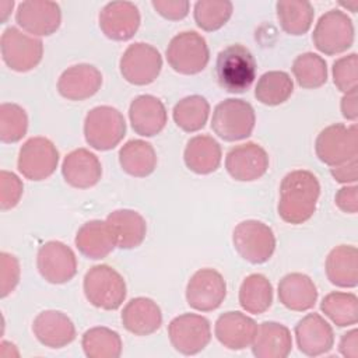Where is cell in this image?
Returning a JSON list of instances; mask_svg holds the SVG:
<instances>
[{"instance_id":"cell-1","label":"cell","mask_w":358,"mask_h":358,"mask_svg":"<svg viewBox=\"0 0 358 358\" xmlns=\"http://www.w3.org/2000/svg\"><path fill=\"white\" fill-rule=\"evenodd\" d=\"M320 185L317 178L305 169L287 173L280 185L278 215L288 224H303L316 211Z\"/></svg>"},{"instance_id":"cell-2","label":"cell","mask_w":358,"mask_h":358,"mask_svg":"<svg viewBox=\"0 0 358 358\" xmlns=\"http://www.w3.org/2000/svg\"><path fill=\"white\" fill-rule=\"evenodd\" d=\"M256 70L255 56L241 43L224 48L215 60L217 83L231 94L245 92L255 81Z\"/></svg>"},{"instance_id":"cell-3","label":"cell","mask_w":358,"mask_h":358,"mask_svg":"<svg viewBox=\"0 0 358 358\" xmlns=\"http://www.w3.org/2000/svg\"><path fill=\"white\" fill-rule=\"evenodd\" d=\"M84 295L95 308L116 310L126 299V281L108 264L91 267L84 275Z\"/></svg>"},{"instance_id":"cell-4","label":"cell","mask_w":358,"mask_h":358,"mask_svg":"<svg viewBox=\"0 0 358 358\" xmlns=\"http://www.w3.org/2000/svg\"><path fill=\"white\" fill-rule=\"evenodd\" d=\"M256 123L253 106L243 101L229 98L220 102L213 112L211 129L225 141H239L248 138Z\"/></svg>"},{"instance_id":"cell-5","label":"cell","mask_w":358,"mask_h":358,"mask_svg":"<svg viewBox=\"0 0 358 358\" xmlns=\"http://www.w3.org/2000/svg\"><path fill=\"white\" fill-rule=\"evenodd\" d=\"M126 134L123 115L112 106L92 108L84 120V137L90 147L98 151L115 148Z\"/></svg>"},{"instance_id":"cell-6","label":"cell","mask_w":358,"mask_h":358,"mask_svg":"<svg viewBox=\"0 0 358 358\" xmlns=\"http://www.w3.org/2000/svg\"><path fill=\"white\" fill-rule=\"evenodd\" d=\"M168 64L179 74H197L210 60L206 39L196 31H183L175 35L166 48Z\"/></svg>"},{"instance_id":"cell-7","label":"cell","mask_w":358,"mask_h":358,"mask_svg":"<svg viewBox=\"0 0 358 358\" xmlns=\"http://www.w3.org/2000/svg\"><path fill=\"white\" fill-rule=\"evenodd\" d=\"M232 242L239 256L252 264L266 263L275 250L273 229L257 220L239 222L234 229Z\"/></svg>"},{"instance_id":"cell-8","label":"cell","mask_w":358,"mask_h":358,"mask_svg":"<svg viewBox=\"0 0 358 358\" xmlns=\"http://www.w3.org/2000/svg\"><path fill=\"white\" fill-rule=\"evenodd\" d=\"M354 32V24L344 11L329 10L316 22L312 41L319 52L331 56L352 46Z\"/></svg>"},{"instance_id":"cell-9","label":"cell","mask_w":358,"mask_h":358,"mask_svg":"<svg viewBox=\"0 0 358 358\" xmlns=\"http://www.w3.org/2000/svg\"><path fill=\"white\" fill-rule=\"evenodd\" d=\"M1 57L14 71L25 73L35 69L43 56V43L17 27H8L0 39Z\"/></svg>"},{"instance_id":"cell-10","label":"cell","mask_w":358,"mask_h":358,"mask_svg":"<svg viewBox=\"0 0 358 358\" xmlns=\"http://www.w3.org/2000/svg\"><path fill=\"white\" fill-rule=\"evenodd\" d=\"M315 151L317 158L329 166H336L358 157L357 126L334 123L324 127L316 137Z\"/></svg>"},{"instance_id":"cell-11","label":"cell","mask_w":358,"mask_h":358,"mask_svg":"<svg viewBox=\"0 0 358 358\" xmlns=\"http://www.w3.org/2000/svg\"><path fill=\"white\" fill-rule=\"evenodd\" d=\"M59 151L46 137L28 138L18 152L17 166L20 173L29 180H43L57 168Z\"/></svg>"},{"instance_id":"cell-12","label":"cell","mask_w":358,"mask_h":358,"mask_svg":"<svg viewBox=\"0 0 358 358\" xmlns=\"http://www.w3.org/2000/svg\"><path fill=\"white\" fill-rule=\"evenodd\" d=\"M168 336L172 347L183 355H194L203 351L211 340L208 319L196 313H183L171 320Z\"/></svg>"},{"instance_id":"cell-13","label":"cell","mask_w":358,"mask_h":358,"mask_svg":"<svg viewBox=\"0 0 358 358\" xmlns=\"http://www.w3.org/2000/svg\"><path fill=\"white\" fill-rule=\"evenodd\" d=\"M119 67L127 83L134 85H148L159 76L162 57L154 46L144 42H136L127 46L123 52Z\"/></svg>"},{"instance_id":"cell-14","label":"cell","mask_w":358,"mask_h":358,"mask_svg":"<svg viewBox=\"0 0 358 358\" xmlns=\"http://www.w3.org/2000/svg\"><path fill=\"white\" fill-rule=\"evenodd\" d=\"M227 296V282L214 268H200L189 280L186 301L190 308L200 312L217 309Z\"/></svg>"},{"instance_id":"cell-15","label":"cell","mask_w":358,"mask_h":358,"mask_svg":"<svg viewBox=\"0 0 358 358\" xmlns=\"http://www.w3.org/2000/svg\"><path fill=\"white\" fill-rule=\"evenodd\" d=\"M36 267L42 278L50 284H64L77 273L74 252L59 241L43 243L36 255Z\"/></svg>"},{"instance_id":"cell-16","label":"cell","mask_w":358,"mask_h":358,"mask_svg":"<svg viewBox=\"0 0 358 358\" xmlns=\"http://www.w3.org/2000/svg\"><path fill=\"white\" fill-rule=\"evenodd\" d=\"M15 21L32 36H49L59 29L62 11L55 1L28 0L18 4Z\"/></svg>"},{"instance_id":"cell-17","label":"cell","mask_w":358,"mask_h":358,"mask_svg":"<svg viewBox=\"0 0 358 358\" xmlns=\"http://www.w3.org/2000/svg\"><path fill=\"white\" fill-rule=\"evenodd\" d=\"M268 155L256 143H245L231 148L225 157L229 176L239 182H252L262 178L268 169Z\"/></svg>"},{"instance_id":"cell-18","label":"cell","mask_w":358,"mask_h":358,"mask_svg":"<svg viewBox=\"0 0 358 358\" xmlns=\"http://www.w3.org/2000/svg\"><path fill=\"white\" fill-rule=\"evenodd\" d=\"M137 6L130 1H110L99 13V28L112 41H129L140 27Z\"/></svg>"},{"instance_id":"cell-19","label":"cell","mask_w":358,"mask_h":358,"mask_svg":"<svg viewBox=\"0 0 358 358\" xmlns=\"http://www.w3.org/2000/svg\"><path fill=\"white\" fill-rule=\"evenodd\" d=\"M295 338L299 351L308 357L323 355L334 344L333 329L319 313H309L296 323Z\"/></svg>"},{"instance_id":"cell-20","label":"cell","mask_w":358,"mask_h":358,"mask_svg":"<svg viewBox=\"0 0 358 358\" xmlns=\"http://www.w3.org/2000/svg\"><path fill=\"white\" fill-rule=\"evenodd\" d=\"M102 85L101 71L87 63L66 69L57 80L59 94L70 101H84L95 95Z\"/></svg>"},{"instance_id":"cell-21","label":"cell","mask_w":358,"mask_h":358,"mask_svg":"<svg viewBox=\"0 0 358 358\" xmlns=\"http://www.w3.org/2000/svg\"><path fill=\"white\" fill-rule=\"evenodd\" d=\"M257 331L256 322L242 312L231 310L222 313L214 326L217 340L229 350H245L250 347Z\"/></svg>"},{"instance_id":"cell-22","label":"cell","mask_w":358,"mask_h":358,"mask_svg":"<svg viewBox=\"0 0 358 358\" xmlns=\"http://www.w3.org/2000/svg\"><path fill=\"white\" fill-rule=\"evenodd\" d=\"M62 175L71 187L88 189L99 182L102 165L94 152L87 148H77L64 157Z\"/></svg>"},{"instance_id":"cell-23","label":"cell","mask_w":358,"mask_h":358,"mask_svg":"<svg viewBox=\"0 0 358 358\" xmlns=\"http://www.w3.org/2000/svg\"><path fill=\"white\" fill-rule=\"evenodd\" d=\"M36 340L49 348H62L76 338V327L71 319L60 310H43L32 322Z\"/></svg>"},{"instance_id":"cell-24","label":"cell","mask_w":358,"mask_h":358,"mask_svg":"<svg viewBox=\"0 0 358 358\" xmlns=\"http://www.w3.org/2000/svg\"><path fill=\"white\" fill-rule=\"evenodd\" d=\"M129 119L133 130L144 137L161 133L166 124L168 115L164 103L154 95L136 96L129 108Z\"/></svg>"},{"instance_id":"cell-25","label":"cell","mask_w":358,"mask_h":358,"mask_svg":"<svg viewBox=\"0 0 358 358\" xmlns=\"http://www.w3.org/2000/svg\"><path fill=\"white\" fill-rule=\"evenodd\" d=\"M123 327L134 336H150L162 324V312L155 301L145 296L130 299L122 310Z\"/></svg>"},{"instance_id":"cell-26","label":"cell","mask_w":358,"mask_h":358,"mask_svg":"<svg viewBox=\"0 0 358 358\" xmlns=\"http://www.w3.org/2000/svg\"><path fill=\"white\" fill-rule=\"evenodd\" d=\"M278 299L289 310L305 312L315 306L317 289L309 275L289 273L278 282Z\"/></svg>"},{"instance_id":"cell-27","label":"cell","mask_w":358,"mask_h":358,"mask_svg":"<svg viewBox=\"0 0 358 358\" xmlns=\"http://www.w3.org/2000/svg\"><path fill=\"white\" fill-rule=\"evenodd\" d=\"M292 350V337L287 326L277 322H263L257 326L252 352L257 358H285Z\"/></svg>"},{"instance_id":"cell-28","label":"cell","mask_w":358,"mask_h":358,"mask_svg":"<svg viewBox=\"0 0 358 358\" xmlns=\"http://www.w3.org/2000/svg\"><path fill=\"white\" fill-rule=\"evenodd\" d=\"M105 221L113 234L117 248L133 249L143 243L147 234V222L137 211L129 208L115 210Z\"/></svg>"},{"instance_id":"cell-29","label":"cell","mask_w":358,"mask_h":358,"mask_svg":"<svg viewBox=\"0 0 358 358\" xmlns=\"http://www.w3.org/2000/svg\"><path fill=\"white\" fill-rule=\"evenodd\" d=\"M74 242L80 253L92 260L106 257L116 248L108 222L101 220H91L83 224L77 231Z\"/></svg>"},{"instance_id":"cell-30","label":"cell","mask_w":358,"mask_h":358,"mask_svg":"<svg viewBox=\"0 0 358 358\" xmlns=\"http://www.w3.org/2000/svg\"><path fill=\"white\" fill-rule=\"evenodd\" d=\"M326 275L340 288H354L358 284V249L352 245H338L326 257Z\"/></svg>"},{"instance_id":"cell-31","label":"cell","mask_w":358,"mask_h":358,"mask_svg":"<svg viewBox=\"0 0 358 358\" xmlns=\"http://www.w3.org/2000/svg\"><path fill=\"white\" fill-rule=\"evenodd\" d=\"M221 145L211 136L192 137L183 152L186 166L199 175H207L218 169L221 164Z\"/></svg>"},{"instance_id":"cell-32","label":"cell","mask_w":358,"mask_h":358,"mask_svg":"<svg viewBox=\"0 0 358 358\" xmlns=\"http://www.w3.org/2000/svg\"><path fill=\"white\" fill-rule=\"evenodd\" d=\"M119 164L127 175L145 178L157 168V154L148 141L129 140L119 150Z\"/></svg>"},{"instance_id":"cell-33","label":"cell","mask_w":358,"mask_h":358,"mask_svg":"<svg viewBox=\"0 0 358 358\" xmlns=\"http://www.w3.org/2000/svg\"><path fill=\"white\" fill-rule=\"evenodd\" d=\"M280 27L288 35L306 34L313 22L315 10L306 0H280L275 3Z\"/></svg>"},{"instance_id":"cell-34","label":"cell","mask_w":358,"mask_h":358,"mask_svg":"<svg viewBox=\"0 0 358 358\" xmlns=\"http://www.w3.org/2000/svg\"><path fill=\"white\" fill-rule=\"evenodd\" d=\"M273 303V285L263 274L248 275L239 288V305L249 313H264Z\"/></svg>"},{"instance_id":"cell-35","label":"cell","mask_w":358,"mask_h":358,"mask_svg":"<svg viewBox=\"0 0 358 358\" xmlns=\"http://www.w3.org/2000/svg\"><path fill=\"white\" fill-rule=\"evenodd\" d=\"M294 92V83L288 73L273 70L264 73L255 88L256 99L267 106H277L288 101Z\"/></svg>"},{"instance_id":"cell-36","label":"cell","mask_w":358,"mask_h":358,"mask_svg":"<svg viewBox=\"0 0 358 358\" xmlns=\"http://www.w3.org/2000/svg\"><path fill=\"white\" fill-rule=\"evenodd\" d=\"M210 103L201 95H189L182 98L172 110L173 122L179 129L187 133L199 131L207 123Z\"/></svg>"},{"instance_id":"cell-37","label":"cell","mask_w":358,"mask_h":358,"mask_svg":"<svg viewBox=\"0 0 358 358\" xmlns=\"http://www.w3.org/2000/svg\"><path fill=\"white\" fill-rule=\"evenodd\" d=\"M81 345L88 358H117L122 354V338L112 329L98 326L83 334Z\"/></svg>"},{"instance_id":"cell-38","label":"cell","mask_w":358,"mask_h":358,"mask_svg":"<svg viewBox=\"0 0 358 358\" xmlns=\"http://www.w3.org/2000/svg\"><path fill=\"white\" fill-rule=\"evenodd\" d=\"M320 309L338 327L352 326L358 320V298L352 292L334 291L327 294L322 299Z\"/></svg>"},{"instance_id":"cell-39","label":"cell","mask_w":358,"mask_h":358,"mask_svg":"<svg viewBox=\"0 0 358 358\" xmlns=\"http://www.w3.org/2000/svg\"><path fill=\"white\" fill-rule=\"evenodd\" d=\"M291 69L298 85L305 90L319 88L327 81V63L313 52L296 56Z\"/></svg>"},{"instance_id":"cell-40","label":"cell","mask_w":358,"mask_h":358,"mask_svg":"<svg viewBox=\"0 0 358 358\" xmlns=\"http://www.w3.org/2000/svg\"><path fill=\"white\" fill-rule=\"evenodd\" d=\"M232 11L234 6L228 0H199L193 7V17L199 28L213 32L228 22Z\"/></svg>"},{"instance_id":"cell-41","label":"cell","mask_w":358,"mask_h":358,"mask_svg":"<svg viewBox=\"0 0 358 358\" xmlns=\"http://www.w3.org/2000/svg\"><path fill=\"white\" fill-rule=\"evenodd\" d=\"M28 130V116L24 108L17 103L4 102L0 105V140L10 144L20 141Z\"/></svg>"},{"instance_id":"cell-42","label":"cell","mask_w":358,"mask_h":358,"mask_svg":"<svg viewBox=\"0 0 358 358\" xmlns=\"http://www.w3.org/2000/svg\"><path fill=\"white\" fill-rule=\"evenodd\" d=\"M333 83L341 92H350L358 84V55L350 53L333 63Z\"/></svg>"},{"instance_id":"cell-43","label":"cell","mask_w":358,"mask_h":358,"mask_svg":"<svg viewBox=\"0 0 358 358\" xmlns=\"http://www.w3.org/2000/svg\"><path fill=\"white\" fill-rule=\"evenodd\" d=\"M24 192L21 179L8 171L0 172V207L1 210L14 208Z\"/></svg>"},{"instance_id":"cell-44","label":"cell","mask_w":358,"mask_h":358,"mask_svg":"<svg viewBox=\"0 0 358 358\" xmlns=\"http://www.w3.org/2000/svg\"><path fill=\"white\" fill-rule=\"evenodd\" d=\"M20 281L18 259L7 252L0 253V294L1 298L10 295Z\"/></svg>"},{"instance_id":"cell-45","label":"cell","mask_w":358,"mask_h":358,"mask_svg":"<svg viewBox=\"0 0 358 358\" xmlns=\"http://www.w3.org/2000/svg\"><path fill=\"white\" fill-rule=\"evenodd\" d=\"M151 4L161 17L171 21L183 20L190 8L187 0H152Z\"/></svg>"},{"instance_id":"cell-46","label":"cell","mask_w":358,"mask_h":358,"mask_svg":"<svg viewBox=\"0 0 358 358\" xmlns=\"http://www.w3.org/2000/svg\"><path fill=\"white\" fill-rule=\"evenodd\" d=\"M336 206L347 214H355L358 211V187L344 186L337 190L334 196Z\"/></svg>"},{"instance_id":"cell-47","label":"cell","mask_w":358,"mask_h":358,"mask_svg":"<svg viewBox=\"0 0 358 358\" xmlns=\"http://www.w3.org/2000/svg\"><path fill=\"white\" fill-rule=\"evenodd\" d=\"M330 173L338 183H355L358 179V157L351 158L340 165L331 166Z\"/></svg>"},{"instance_id":"cell-48","label":"cell","mask_w":358,"mask_h":358,"mask_svg":"<svg viewBox=\"0 0 358 358\" xmlns=\"http://www.w3.org/2000/svg\"><path fill=\"white\" fill-rule=\"evenodd\" d=\"M338 351L343 357L358 358V330L352 329L341 336Z\"/></svg>"},{"instance_id":"cell-49","label":"cell","mask_w":358,"mask_h":358,"mask_svg":"<svg viewBox=\"0 0 358 358\" xmlns=\"http://www.w3.org/2000/svg\"><path fill=\"white\" fill-rule=\"evenodd\" d=\"M340 108H341V115L347 120L355 122L358 119V92H357V88L344 94V96L341 98Z\"/></svg>"},{"instance_id":"cell-50","label":"cell","mask_w":358,"mask_h":358,"mask_svg":"<svg viewBox=\"0 0 358 358\" xmlns=\"http://www.w3.org/2000/svg\"><path fill=\"white\" fill-rule=\"evenodd\" d=\"M14 7V1H0V22L4 24Z\"/></svg>"},{"instance_id":"cell-51","label":"cell","mask_w":358,"mask_h":358,"mask_svg":"<svg viewBox=\"0 0 358 358\" xmlns=\"http://www.w3.org/2000/svg\"><path fill=\"white\" fill-rule=\"evenodd\" d=\"M341 6L350 8L352 13H357V8H358V0H352L350 3H341Z\"/></svg>"}]
</instances>
